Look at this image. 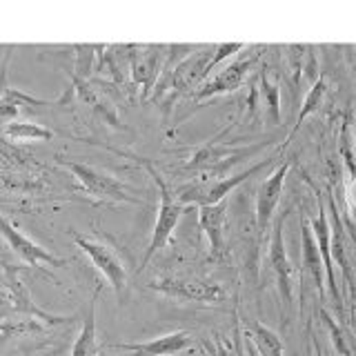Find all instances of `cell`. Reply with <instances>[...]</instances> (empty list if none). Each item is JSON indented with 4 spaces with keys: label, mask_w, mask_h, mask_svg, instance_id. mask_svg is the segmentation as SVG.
Instances as JSON below:
<instances>
[{
    "label": "cell",
    "mask_w": 356,
    "mask_h": 356,
    "mask_svg": "<svg viewBox=\"0 0 356 356\" xmlns=\"http://www.w3.org/2000/svg\"><path fill=\"white\" fill-rule=\"evenodd\" d=\"M345 205H348L350 216L356 220V174L345 185Z\"/></svg>",
    "instance_id": "cell-21"
},
{
    "label": "cell",
    "mask_w": 356,
    "mask_h": 356,
    "mask_svg": "<svg viewBox=\"0 0 356 356\" xmlns=\"http://www.w3.org/2000/svg\"><path fill=\"white\" fill-rule=\"evenodd\" d=\"M250 332L261 356H283V343L274 330L261 325V323H254V325H250Z\"/></svg>",
    "instance_id": "cell-16"
},
{
    "label": "cell",
    "mask_w": 356,
    "mask_h": 356,
    "mask_svg": "<svg viewBox=\"0 0 356 356\" xmlns=\"http://www.w3.org/2000/svg\"><path fill=\"white\" fill-rule=\"evenodd\" d=\"M325 94H327V81L325 78H318V81L312 85V89L307 92V96H305V103H303V107H300V111H298V118H296V125H294V131L303 125V120L309 116V114H314V111L321 107V103H323V98H325ZM292 131V134H294Z\"/></svg>",
    "instance_id": "cell-18"
},
{
    "label": "cell",
    "mask_w": 356,
    "mask_h": 356,
    "mask_svg": "<svg viewBox=\"0 0 356 356\" xmlns=\"http://www.w3.org/2000/svg\"><path fill=\"white\" fill-rule=\"evenodd\" d=\"M300 243H303V272L305 276H309L312 285H314L316 292L323 296L325 294V287H323V283H325V267H323V259H321L314 234H312L309 222L305 220H303V225H300Z\"/></svg>",
    "instance_id": "cell-12"
},
{
    "label": "cell",
    "mask_w": 356,
    "mask_h": 356,
    "mask_svg": "<svg viewBox=\"0 0 356 356\" xmlns=\"http://www.w3.org/2000/svg\"><path fill=\"white\" fill-rule=\"evenodd\" d=\"M5 136L14 143H36V140H51L54 131L38 125V122L27 120H9L5 125Z\"/></svg>",
    "instance_id": "cell-15"
},
{
    "label": "cell",
    "mask_w": 356,
    "mask_h": 356,
    "mask_svg": "<svg viewBox=\"0 0 356 356\" xmlns=\"http://www.w3.org/2000/svg\"><path fill=\"white\" fill-rule=\"evenodd\" d=\"M100 289H96V294L92 296L83 318V327L78 332V337L74 341L72 356H100L103 345L98 343V332H96V300H98Z\"/></svg>",
    "instance_id": "cell-14"
},
{
    "label": "cell",
    "mask_w": 356,
    "mask_h": 356,
    "mask_svg": "<svg viewBox=\"0 0 356 356\" xmlns=\"http://www.w3.org/2000/svg\"><path fill=\"white\" fill-rule=\"evenodd\" d=\"M312 234H314L316 245H318V252H321V259H323V267H325V278H327V287H330V294L332 298L341 300L339 296V287H337V278H334V267H332V252H330V222H327V214H325V207L323 203H318V216L312 220Z\"/></svg>",
    "instance_id": "cell-13"
},
{
    "label": "cell",
    "mask_w": 356,
    "mask_h": 356,
    "mask_svg": "<svg viewBox=\"0 0 356 356\" xmlns=\"http://www.w3.org/2000/svg\"><path fill=\"white\" fill-rule=\"evenodd\" d=\"M261 87H263V94H265V100H267V107H270L274 120H278V89L270 81H267L265 76L261 81Z\"/></svg>",
    "instance_id": "cell-20"
},
{
    "label": "cell",
    "mask_w": 356,
    "mask_h": 356,
    "mask_svg": "<svg viewBox=\"0 0 356 356\" xmlns=\"http://www.w3.org/2000/svg\"><path fill=\"white\" fill-rule=\"evenodd\" d=\"M149 172L154 176L156 185H159V192H161V205H159V211H156V220H154V229H152V238H149V245L147 250H145V256L140 261V267L138 272H143L145 267H147V263L154 259V254H159L161 250H165V245L170 243L172 234L178 225V220H181L183 211H185V205L178 200L170 189H167V185L163 183V178L156 174L152 167Z\"/></svg>",
    "instance_id": "cell-2"
},
{
    "label": "cell",
    "mask_w": 356,
    "mask_h": 356,
    "mask_svg": "<svg viewBox=\"0 0 356 356\" xmlns=\"http://www.w3.org/2000/svg\"><path fill=\"white\" fill-rule=\"evenodd\" d=\"M147 287L156 289V292H163L167 296L200 300V303H218V300H225V289L216 283H196V281H181V278H161V281H152Z\"/></svg>",
    "instance_id": "cell-9"
},
{
    "label": "cell",
    "mask_w": 356,
    "mask_h": 356,
    "mask_svg": "<svg viewBox=\"0 0 356 356\" xmlns=\"http://www.w3.org/2000/svg\"><path fill=\"white\" fill-rule=\"evenodd\" d=\"M192 343L194 339L187 332H172V334H163V337H156L147 343H105L103 348L125 352L118 356H174L178 352L189 350Z\"/></svg>",
    "instance_id": "cell-8"
},
{
    "label": "cell",
    "mask_w": 356,
    "mask_h": 356,
    "mask_svg": "<svg viewBox=\"0 0 356 356\" xmlns=\"http://www.w3.org/2000/svg\"><path fill=\"white\" fill-rule=\"evenodd\" d=\"M274 156L272 159H265L261 163H256L248 170H243L238 174H229V176H222V178H200V183H194L185 189H178L176 198L181 200V203H194L198 207H205V205H216V203H222V200L227 198V194L232 189H236L238 185H243L248 178L256 176L259 172H263L265 167L274 165Z\"/></svg>",
    "instance_id": "cell-1"
},
{
    "label": "cell",
    "mask_w": 356,
    "mask_h": 356,
    "mask_svg": "<svg viewBox=\"0 0 356 356\" xmlns=\"http://www.w3.org/2000/svg\"><path fill=\"white\" fill-rule=\"evenodd\" d=\"M225 211H227L225 200L216 205L198 207V222L209 241L211 261H220L222 254H225Z\"/></svg>",
    "instance_id": "cell-10"
},
{
    "label": "cell",
    "mask_w": 356,
    "mask_h": 356,
    "mask_svg": "<svg viewBox=\"0 0 356 356\" xmlns=\"http://www.w3.org/2000/svg\"><path fill=\"white\" fill-rule=\"evenodd\" d=\"M245 47L243 42H227V44H220V47H216L214 49V54H209V60L205 63V70H203V78L214 70V67L220 63V60H225L227 56H232V54H236V51H241Z\"/></svg>",
    "instance_id": "cell-19"
},
{
    "label": "cell",
    "mask_w": 356,
    "mask_h": 356,
    "mask_svg": "<svg viewBox=\"0 0 356 356\" xmlns=\"http://www.w3.org/2000/svg\"><path fill=\"white\" fill-rule=\"evenodd\" d=\"M289 172V161L281 163L276 170L265 178L261 183L259 192H256V232H259V238L265 236V232L270 229L276 207L281 203V194H283V185H285V176Z\"/></svg>",
    "instance_id": "cell-5"
},
{
    "label": "cell",
    "mask_w": 356,
    "mask_h": 356,
    "mask_svg": "<svg viewBox=\"0 0 356 356\" xmlns=\"http://www.w3.org/2000/svg\"><path fill=\"white\" fill-rule=\"evenodd\" d=\"M254 63H256V58H245V60H236V63L227 65L218 76L209 78L207 83L200 85L194 98L203 100V98H211V96H218V94H229V92H234V89H238L245 78H248Z\"/></svg>",
    "instance_id": "cell-11"
},
{
    "label": "cell",
    "mask_w": 356,
    "mask_h": 356,
    "mask_svg": "<svg viewBox=\"0 0 356 356\" xmlns=\"http://www.w3.org/2000/svg\"><path fill=\"white\" fill-rule=\"evenodd\" d=\"M63 165L78 178V183L83 185L87 194L103 200H114V203H131V205L143 203L140 198H134L125 192V185L116 176L98 170V167H92L87 163H76V161H63Z\"/></svg>",
    "instance_id": "cell-3"
},
{
    "label": "cell",
    "mask_w": 356,
    "mask_h": 356,
    "mask_svg": "<svg viewBox=\"0 0 356 356\" xmlns=\"http://www.w3.org/2000/svg\"><path fill=\"white\" fill-rule=\"evenodd\" d=\"M74 243L83 250V254L89 256V261L98 267V272L107 278L109 285L114 287V292L118 294V298H125V292L129 287V272L125 263H122V259L116 254V250L96 238L81 236V234H76Z\"/></svg>",
    "instance_id": "cell-4"
},
{
    "label": "cell",
    "mask_w": 356,
    "mask_h": 356,
    "mask_svg": "<svg viewBox=\"0 0 356 356\" xmlns=\"http://www.w3.org/2000/svg\"><path fill=\"white\" fill-rule=\"evenodd\" d=\"M0 236L9 243V248L14 250L29 267H38V265L60 267L67 263L65 259H58V256H54L49 250H44L42 245H38L36 241L25 236V234H22L14 222H11L9 218H5L3 214H0Z\"/></svg>",
    "instance_id": "cell-6"
},
{
    "label": "cell",
    "mask_w": 356,
    "mask_h": 356,
    "mask_svg": "<svg viewBox=\"0 0 356 356\" xmlns=\"http://www.w3.org/2000/svg\"><path fill=\"white\" fill-rule=\"evenodd\" d=\"M287 211H283L281 216L274 220V232L270 238V248H267V261L276 276V285L278 292H281L283 305L292 303V263L287 259V250H285V241H283V225H285Z\"/></svg>",
    "instance_id": "cell-7"
},
{
    "label": "cell",
    "mask_w": 356,
    "mask_h": 356,
    "mask_svg": "<svg viewBox=\"0 0 356 356\" xmlns=\"http://www.w3.org/2000/svg\"><path fill=\"white\" fill-rule=\"evenodd\" d=\"M22 105H47V100L33 98L29 94H22L18 89H5L0 96V118H14Z\"/></svg>",
    "instance_id": "cell-17"
}]
</instances>
